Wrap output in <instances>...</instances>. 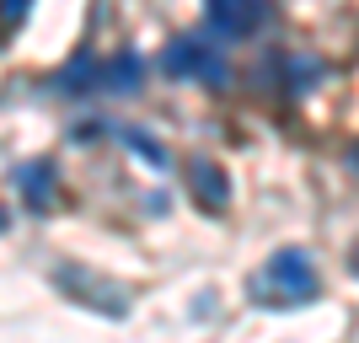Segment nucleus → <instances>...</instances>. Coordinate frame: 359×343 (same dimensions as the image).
<instances>
[{"instance_id": "f03ea898", "label": "nucleus", "mask_w": 359, "mask_h": 343, "mask_svg": "<svg viewBox=\"0 0 359 343\" xmlns=\"http://www.w3.org/2000/svg\"><path fill=\"white\" fill-rule=\"evenodd\" d=\"M161 70L166 75H182V81H225V60L215 54L204 38H177V43L161 54Z\"/></svg>"}, {"instance_id": "20e7f679", "label": "nucleus", "mask_w": 359, "mask_h": 343, "mask_svg": "<svg viewBox=\"0 0 359 343\" xmlns=\"http://www.w3.org/2000/svg\"><path fill=\"white\" fill-rule=\"evenodd\" d=\"M194 194L204 199L210 209H225V204H231V177H225L215 161H198L194 166Z\"/></svg>"}, {"instance_id": "f257e3e1", "label": "nucleus", "mask_w": 359, "mask_h": 343, "mask_svg": "<svg viewBox=\"0 0 359 343\" xmlns=\"http://www.w3.org/2000/svg\"><path fill=\"white\" fill-rule=\"evenodd\" d=\"M263 295L269 300H306V295H316V274H311V263H306V253H295V247L273 253L269 269H263Z\"/></svg>"}, {"instance_id": "39448f33", "label": "nucleus", "mask_w": 359, "mask_h": 343, "mask_svg": "<svg viewBox=\"0 0 359 343\" xmlns=\"http://www.w3.org/2000/svg\"><path fill=\"white\" fill-rule=\"evenodd\" d=\"M22 194H27L32 204H48V199H54V166H48V161H32L27 172H22Z\"/></svg>"}, {"instance_id": "423d86ee", "label": "nucleus", "mask_w": 359, "mask_h": 343, "mask_svg": "<svg viewBox=\"0 0 359 343\" xmlns=\"http://www.w3.org/2000/svg\"><path fill=\"white\" fill-rule=\"evenodd\" d=\"M102 81H107L113 91H135V86H140V54H118V60L102 70Z\"/></svg>"}, {"instance_id": "7ed1b4c3", "label": "nucleus", "mask_w": 359, "mask_h": 343, "mask_svg": "<svg viewBox=\"0 0 359 343\" xmlns=\"http://www.w3.org/2000/svg\"><path fill=\"white\" fill-rule=\"evenodd\" d=\"M263 0H210V22L225 38H247L252 27H263Z\"/></svg>"}, {"instance_id": "6e6552de", "label": "nucleus", "mask_w": 359, "mask_h": 343, "mask_svg": "<svg viewBox=\"0 0 359 343\" xmlns=\"http://www.w3.org/2000/svg\"><path fill=\"white\" fill-rule=\"evenodd\" d=\"M123 140H129V145H135L140 156H150V161H156V166H166V150L156 145V140H145V135H123Z\"/></svg>"}, {"instance_id": "1a4fd4ad", "label": "nucleus", "mask_w": 359, "mask_h": 343, "mask_svg": "<svg viewBox=\"0 0 359 343\" xmlns=\"http://www.w3.org/2000/svg\"><path fill=\"white\" fill-rule=\"evenodd\" d=\"M27 6H32V0H0V16H6V22L16 27V22L27 16Z\"/></svg>"}, {"instance_id": "0eeeda50", "label": "nucleus", "mask_w": 359, "mask_h": 343, "mask_svg": "<svg viewBox=\"0 0 359 343\" xmlns=\"http://www.w3.org/2000/svg\"><path fill=\"white\" fill-rule=\"evenodd\" d=\"M91 81H97V65H91V60H75L70 70H65V86H70V91H86Z\"/></svg>"}]
</instances>
